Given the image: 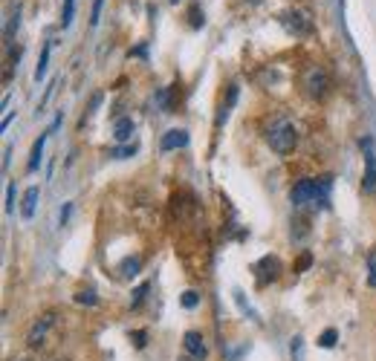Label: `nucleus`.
I'll list each match as a JSON object with an SVG mask.
<instances>
[{"mask_svg":"<svg viewBox=\"0 0 376 361\" xmlns=\"http://www.w3.org/2000/svg\"><path fill=\"white\" fill-rule=\"evenodd\" d=\"M267 142H269V148H272L275 154L287 156V154H293V151H295V144H298V130H295V125H293V122H287V118H281L278 125H272V128H269Z\"/></svg>","mask_w":376,"mask_h":361,"instance_id":"obj_1","label":"nucleus"},{"mask_svg":"<svg viewBox=\"0 0 376 361\" xmlns=\"http://www.w3.org/2000/svg\"><path fill=\"white\" fill-rule=\"evenodd\" d=\"M301 87L304 93L310 95V99H324L327 93H330V76H327V69L318 67V64H310V67H304L301 72Z\"/></svg>","mask_w":376,"mask_h":361,"instance_id":"obj_2","label":"nucleus"},{"mask_svg":"<svg viewBox=\"0 0 376 361\" xmlns=\"http://www.w3.org/2000/svg\"><path fill=\"white\" fill-rule=\"evenodd\" d=\"M278 20H281V27H284L290 35H295V38H307V35H313V32H316V27H313V18H310L307 12H301V9L284 12V15H281Z\"/></svg>","mask_w":376,"mask_h":361,"instance_id":"obj_3","label":"nucleus"},{"mask_svg":"<svg viewBox=\"0 0 376 361\" xmlns=\"http://www.w3.org/2000/svg\"><path fill=\"white\" fill-rule=\"evenodd\" d=\"M316 197H318V182H316V179H301V182H295V188L290 191V200H293L295 208H304V205L316 203Z\"/></svg>","mask_w":376,"mask_h":361,"instance_id":"obj_4","label":"nucleus"},{"mask_svg":"<svg viewBox=\"0 0 376 361\" xmlns=\"http://www.w3.org/2000/svg\"><path fill=\"white\" fill-rule=\"evenodd\" d=\"M55 324V315L53 312H43V315L29 327V332H27V347L29 350H38L41 344H43V339H46V332H50V327Z\"/></svg>","mask_w":376,"mask_h":361,"instance_id":"obj_5","label":"nucleus"},{"mask_svg":"<svg viewBox=\"0 0 376 361\" xmlns=\"http://www.w3.org/2000/svg\"><path fill=\"white\" fill-rule=\"evenodd\" d=\"M362 151H365V179H362V191L373 194L376 191V156H373V139H362Z\"/></svg>","mask_w":376,"mask_h":361,"instance_id":"obj_6","label":"nucleus"},{"mask_svg":"<svg viewBox=\"0 0 376 361\" xmlns=\"http://www.w3.org/2000/svg\"><path fill=\"white\" fill-rule=\"evenodd\" d=\"M58 125H61V116H55V122L50 125V130H43L38 139H35V144H32V154H29V162H27V171L32 174V171H38L41 168V156H43V148H46V139H50L55 130H58Z\"/></svg>","mask_w":376,"mask_h":361,"instance_id":"obj_7","label":"nucleus"},{"mask_svg":"<svg viewBox=\"0 0 376 361\" xmlns=\"http://www.w3.org/2000/svg\"><path fill=\"white\" fill-rule=\"evenodd\" d=\"M182 347H185V353L192 355V358H197V361H203L206 355H208V347H206V341H203V335L200 332H185V339H182Z\"/></svg>","mask_w":376,"mask_h":361,"instance_id":"obj_8","label":"nucleus"},{"mask_svg":"<svg viewBox=\"0 0 376 361\" xmlns=\"http://www.w3.org/2000/svg\"><path fill=\"white\" fill-rule=\"evenodd\" d=\"M188 144V130H180V128H174V130H168L166 136H162V142H159V148L162 151H180V148H185Z\"/></svg>","mask_w":376,"mask_h":361,"instance_id":"obj_9","label":"nucleus"},{"mask_svg":"<svg viewBox=\"0 0 376 361\" xmlns=\"http://www.w3.org/2000/svg\"><path fill=\"white\" fill-rule=\"evenodd\" d=\"M38 197H41V188H38V185H29V188H27V194H23V205H20L23 220H32L35 205H38Z\"/></svg>","mask_w":376,"mask_h":361,"instance_id":"obj_10","label":"nucleus"},{"mask_svg":"<svg viewBox=\"0 0 376 361\" xmlns=\"http://www.w3.org/2000/svg\"><path fill=\"white\" fill-rule=\"evenodd\" d=\"M130 136H133V118H128V116L116 118V122H113V139L125 144Z\"/></svg>","mask_w":376,"mask_h":361,"instance_id":"obj_11","label":"nucleus"},{"mask_svg":"<svg viewBox=\"0 0 376 361\" xmlns=\"http://www.w3.org/2000/svg\"><path fill=\"white\" fill-rule=\"evenodd\" d=\"M261 269H267L264 275H257V280L261 283H269V280H275L278 278V272H281V263H278V257H272V254H267L261 263H257Z\"/></svg>","mask_w":376,"mask_h":361,"instance_id":"obj_12","label":"nucleus"},{"mask_svg":"<svg viewBox=\"0 0 376 361\" xmlns=\"http://www.w3.org/2000/svg\"><path fill=\"white\" fill-rule=\"evenodd\" d=\"M50 53H53V41L43 43V53L38 58V67H35V81H41L46 76V69H50Z\"/></svg>","mask_w":376,"mask_h":361,"instance_id":"obj_13","label":"nucleus"},{"mask_svg":"<svg viewBox=\"0 0 376 361\" xmlns=\"http://www.w3.org/2000/svg\"><path fill=\"white\" fill-rule=\"evenodd\" d=\"M139 269H142V257H139V254H136V257H125L122 266H119V275H122V278H136Z\"/></svg>","mask_w":376,"mask_h":361,"instance_id":"obj_14","label":"nucleus"},{"mask_svg":"<svg viewBox=\"0 0 376 361\" xmlns=\"http://www.w3.org/2000/svg\"><path fill=\"white\" fill-rule=\"evenodd\" d=\"M234 102H238V84H229V102L223 104V110H220V116H217V125H223L226 118H229V113H231Z\"/></svg>","mask_w":376,"mask_h":361,"instance_id":"obj_15","label":"nucleus"},{"mask_svg":"<svg viewBox=\"0 0 376 361\" xmlns=\"http://www.w3.org/2000/svg\"><path fill=\"white\" fill-rule=\"evenodd\" d=\"M76 18V0H64V9H61V27L69 29V23Z\"/></svg>","mask_w":376,"mask_h":361,"instance_id":"obj_16","label":"nucleus"},{"mask_svg":"<svg viewBox=\"0 0 376 361\" xmlns=\"http://www.w3.org/2000/svg\"><path fill=\"white\" fill-rule=\"evenodd\" d=\"M76 304H87V306H96V304H99V298H96V292H93V289H81V292L76 295Z\"/></svg>","mask_w":376,"mask_h":361,"instance_id":"obj_17","label":"nucleus"},{"mask_svg":"<svg viewBox=\"0 0 376 361\" xmlns=\"http://www.w3.org/2000/svg\"><path fill=\"white\" fill-rule=\"evenodd\" d=\"M336 339H339V335H336V329H324V332H321V339H318V347L330 350V347L336 344Z\"/></svg>","mask_w":376,"mask_h":361,"instance_id":"obj_18","label":"nucleus"},{"mask_svg":"<svg viewBox=\"0 0 376 361\" xmlns=\"http://www.w3.org/2000/svg\"><path fill=\"white\" fill-rule=\"evenodd\" d=\"M180 304H182L185 309H194V306L200 304V292H194V289H188V292L180 298Z\"/></svg>","mask_w":376,"mask_h":361,"instance_id":"obj_19","label":"nucleus"},{"mask_svg":"<svg viewBox=\"0 0 376 361\" xmlns=\"http://www.w3.org/2000/svg\"><path fill=\"white\" fill-rule=\"evenodd\" d=\"M102 9H105V0H93V12H90V27H99V20H102Z\"/></svg>","mask_w":376,"mask_h":361,"instance_id":"obj_20","label":"nucleus"},{"mask_svg":"<svg viewBox=\"0 0 376 361\" xmlns=\"http://www.w3.org/2000/svg\"><path fill=\"white\" fill-rule=\"evenodd\" d=\"M136 154V144H122V148H116L110 156L113 159H128V156H133Z\"/></svg>","mask_w":376,"mask_h":361,"instance_id":"obj_21","label":"nucleus"},{"mask_svg":"<svg viewBox=\"0 0 376 361\" xmlns=\"http://www.w3.org/2000/svg\"><path fill=\"white\" fill-rule=\"evenodd\" d=\"M148 289H151V283H142V286H139L136 292H133V298H130V304H133V306L142 304V301H145V295H148Z\"/></svg>","mask_w":376,"mask_h":361,"instance_id":"obj_22","label":"nucleus"},{"mask_svg":"<svg viewBox=\"0 0 376 361\" xmlns=\"http://www.w3.org/2000/svg\"><path fill=\"white\" fill-rule=\"evenodd\" d=\"M203 23H206V15L200 12V6H192V27H194V29H200Z\"/></svg>","mask_w":376,"mask_h":361,"instance_id":"obj_23","label":"nucleus"},{"mask_svg":"<svg viewBox=\"0 0 376 361\" xmlns=\"http://www.w3.org/2000/svg\"><path fill=\"white\" fill-rule=\"evenodd\" d=\"M12 211H15V182L6 185V214H12Z\"/></svg>","mask_w":376,"mask_h":361,"instance_id":"obj_24","label":"nucleus"},{"mask_svg":"<svg viewBox=\"0 0 376 361\" xmlns=\"http://www.w3.org/2000/svg\"><path fill=\"white\" fill-rule=\"evenodd\" d=\"M368 283L376 289V254H370V260H368Z\"/></svg>","mask_w":376,"mask_h":361,"instance_id":"obj_25","label":"nucleus"},{"mask_svg":"<svg viewBox=\"0 0 376 361\" xmlns=\"http://www.w3.org/2000/svg\"><path fill=\"white\" fill-rule=\"evenodd\" d=\"M20 27V6L15 9V15H12V20H9V27H6V38H12V32Z\"/></svg>","mask_w":376,"mask_h":361,"instance_id":"obj_26","label":"nucleus"},{"mask_svg":"<svg viewBox=\"0 0 376 361\" xmlns=\"http://www.w3.org/2000/svg\"><path fill=\"white\" fill-rule=\"evenodd\" d=\"M69 214H73V203H67V205L61 208V217H58V223H61V226H67V220H69Z\"/></svg>","mask_w":376,"mask_h":361,"instance_id":"obj_27","label":"nucleus"},{"mask_svg":"<svg viewBox=\"0 0 376 361\" xmlns=\"http://www.w3.org/2000/svg\"><path fill=\"white\" fill-rule=\"evenodd\" d=\"M310 263H313V257H310V254H304V257L298 260V266H295V272H304V269H310Z\"/></svg>","mask_w":376,"mask_h":361,"instance_id":"obj_28","label":"nucleus"},{"mask_svg":"<svg viewBox=\"0 0 376 361\" xmlns=\"http://www.w3.org/2000/svg\"><path fill=\"white\" fill-rule=\"evenodd\" d=\"M133 339H136V347H145V332H142V329H139V332L133 335Z\"/></svg>","mask_w":376,"mask_h":361,"instance_id":"obj_29","label":"nucleus"},{"mask_svg":"<svg viewBox=\"0 0 376 361\" xmlns=\"http://www.w3.org/2000/svg\"><path fill=\"white\" fill-rule=\"evenodd\" d=\"M12 125V113H6V118H4V125H0V130H6Z\"/></svg>","mask_w":376,"mask_h":361,"instance_id":"obj_30","label":"nucleus"},{"mask_svg":"<svg viewBox=\"0 0 376 361\" xmlns=\"http://www.w3.org/2000/svg\"><path fill=\"white\" fill-rule=\"evenodd\" d=\"M249 4H261V0H249Z\"/></svg>","mask_w":376,"mask_h":361,"instance_id":"obj_31","label":"nucleus"},{"mask_svg":"<svg viewBox=\"0 0 376 361\" xmlns=\"http://www.w3.org/2000/svg\"><path fill=\"white\" fill-rule=\"evenodd\" d=\"M18 361H32V358H18Z\"/></svg>","mask_w":376,"mask_h":361,"instance_id":"obj_32","label":"nucleus"},{"mask_svg":"<svg viewBox=\"0 0 376 361\" xmlns=\"http://www.w3.org/2000/svg\"><path fill=\"white\" fill-rule=\"evenodd\" d=\"M171 4H180V0H171Z\"/></svg>","mask_w":376,"mask_h":361,"instance_id":"obj_33","label":"nucleus"},{"mask_svg":"<svg viewBox=\"0 0 376 361\" xmlns=\"http://www.w3.org/2000/svg\"><path fill=\"white\" fill-rule=\"evenodd\" d=\"M182 361H188V358H182Z\"/></svg>","mask_w":376,"mask_h":361,"instance_id":"obj_34","label":"nucleus"},{"mask_svg":"<svg viewBox=\"0 0 376 361\" xmlns=\"http://www.w3.org/2000/svg\"><path fill=\"white\" fill-rule=\"evenodd\" d=\"M58 361H64V358H58Z\"/></svg>","mask_w":376,"mask_h":361,"instance_id":"obj_35","label":"nucleus"}]
</instances>
